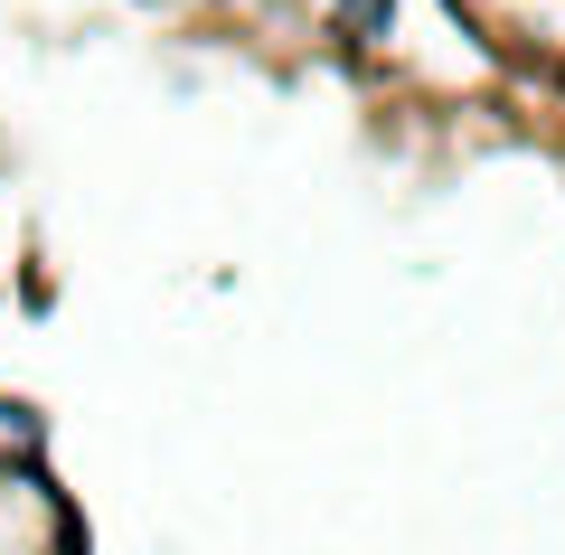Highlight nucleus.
Wrapping results in <instances>:
<instances>
[{
  "mask_svg": "<svg viewBox=\"0 0 565 555\" xmlns=\"http://www.w3.org/2000/svg\"><path fill=\"white\" fill-rule=\"evenodd\" d=\"M0 480L47 490V415L29 396H0Z\"/></svg>",
  "mask_w": 565,
  "mask_h": 555,
  "instance_id": "nucleus-1",
  "label": "nucleus"
},
{
  "mask_svg": "<svg viewBox=\"0 0 565 555\" xmlns=\"http://www.w3.org/2000/svg\"><path fill=\"white\" fill-rule=\"evenodd\" d=\"M264 10H292V0H264Z\"/></svg>",
  "mask_w": 565,
  "mask_h": 555,
  "instance_id": "nucleus-3",
  "label": "nucleus"
},
{
  "mask_svg": "<svg viewBox=\"0 0 565 555\" xmlns=\"http://www.w3.org/2000/svg\"><path fill=\"white\" fill-rule=\"evenodd\" d=\"M330 20H340L349 39H386V29H396V0H330Z\"/></svg>",
  "mask_w": 565,
  "mask_h": 555,
  "instance_id": "nucleus-2",
  "label": "nucleus"
}]
</instances>
